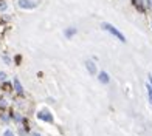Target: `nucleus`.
Listing matches in <instances>:
<instances>
[{"mask_svg":"<svg viewBox=\"0 0 152 136\" xmlns=\"http://www.w3.org/2000/svg\"><path fill=\"white\" fill-rule=\"evenodd\" d=\"M101 28H102V30H106V31H109L110 34H112V36H115L116 39H120L121 42H126V37L123 36V33H120L113 25H110V23H106V22H104V23L101 25Z\"/></svg>","mask_w":152,"mask_h":136,"instance_id":"nucleus-1","label":"nucleus"},{"mask_svg":"<svg viewBox=\"0 0 152 136\" xmlns=\"http://www.w3.org/2000/svg\"><path fill=\"white\" fill-rule=\"evenodd\" d=\"M36 5L37 3L34 0H19V6L23 9H33V8H36Z\"/></svg>","mask_w":152,"mask_h":136,"instance_id":"nucleus-2","label":"nucleus"},{"mask_svg":"<svg viewBox=\"0 0 152 136\" xmlns=\"http://www.w3.org/2000/svg\"><path fill=\"white\" fill-rule=\"evenodd\" d=\"M37 119H40V121H47V122H53L51 113H48V111H45V110H42V111H39V113H37Z\"/></svg>","mask_w":152,"mask_h":136,"instance_id":"nucleus-3","label":"nucleus"},{"mask_svg":"<svg viewBox=\"0 0 152 136\" xmlns=\"http://www.w3.org/2000/svg\"><path fill=\"white\" fill-rule=\"evenodd\" d=\"M98 80H99L101 84H109L110 77H109V74H107L106 71H101V73L98 74Z\"/></svg>","mask_w":152,"mask_h":136,"instance_id":"nucleus-4","label":"nucleus"},{"mask_svg":"<svg viewBox=\"0 0 152 136\" xmlns=\"http://www.w3.org/2000/svg\"><path fill=\"white\" fill-rule=\"evenodd\" d=\"M12 85H14V90H16L19 94H23V88H22V84L19 82V79H17V77H14V79H12Z\"/></svg>","mask_w":152,"mask_h":136,"instance_id":"nucleus-5","label":"nucleus"},{"mask_svg":"<svg viewBox=\"0 0 152 136\" xmlns=\"http://www.w3.org/2000/svg\"><path fill=\"white\" fill-rule=\"evenodd\" d=\"M86 68L88 70L90 74H96V65L92 62V60H87V62H86Z\"/></svg>","mask_w":152,"mask_h":136,"instance_id":"nucleus-6","label":"nucleus"},{"mask_svg":"<svg viewBox=\"0 0 152 136\" xmlns=\"http://www.w3.org/2000/svg\"><path fill=\"white\" fill-rule=\"evenodd\" d=\"M73 34H76V26H72V28H67V30H65V36H67L68 39H70Z\"/></svg>","mask_w":152,"mask_h":136,"instance_id":"nucleus-7","label":"nucleus"},{"mask_svg":"<svg viewBox=\"0 0 152 136\" xmlns=\"http://www.w3.org/2000/svg\"><path fill=\"white\" fill-rule=\"evenodd\" d=\"M146 88H148V98H149V102H151V105H152V85L148 84Z\"/></svg>","mask_w":152,"mask_h":136,"instance_id":"nucleus-8","label":"nucleus"},{"mask_svg":"<svg viewBox=\"0 0 152 136\" xmlns=\"http://www.w3.org/2000/svg\"><path fill=\"white\" fill-rule=\"evenodd\" d=\"M6 8H8V3L5 0H0V11H5Z\"/></svg>","mask_w":152,"mask_h":136,"instance_id":"nucleus-9","label":"nucleus"},{"mask_svg":"<svg viewBox=\"0 0 152 136\" xmlns=\"http://www.w3.org/2000/svg\"><path fill=\"white\" fill-rule=\"evenodd\" d=\"M134 3H135L140 9H143V0H134Z\"/></svg>","mask_w":152,"mask_h":136,"instance_id":"nucleus-10","label":"nucleus"},{"mask_svg":"<svg viewBox=\"0 0 152 136\" xmlns=\"http://www.w3.org/2000/svg\"><path fill=\"white\" fill-rule=\"evenodd\" d=\"M6 80V74L3 71H0V82H5Z\"/></svg>","mask_w":152,"mask_h":136,"instance_id":"nucleus-11","label":"nucleus"},{"mask_svg":"<svg viewBox=\"0 0 152 136\" xmlns=\"http://www.w3.org/2000/svg\"><path fill=\"white\" fill-rule=\"evenodd\" d=\"M3 136H14V133H12L11 130H5V133H3Z\"/></svg>","mask_w":152,"mask_h":136,"instance_id":"nucleus-12","label":"nucleus"},{"mask_svg":"<svg viewBox=\"0 0 152 136\" xmlns=\"http://www.w3.org/2000/svg\"><path fill=\"white\" fill-rule=\"evenodd\" d=\"M146 5H148L149 9H152V0H146Z\"/></svg>","mask_w":152,"mask_h":136,"instance_id":"nucleus-13","label":"nucleus"},{"mask_svg":"<svg viewBox=\"0 0 152 136\" xmlns=\"http://www.w3.org/2000/svg\"><path fill=\"white\" fill-rule=\"evenodd\" d=\"M14 119H16L17 122H19V121H22V118H20V116H19V114H14Z\"/></svg>","mask_w":152,"mask_h":136,"instance_id":"nucleus-14","label":"nucleus"},{"mask_svg":"<svg viewBox=\"0 0 152 136\" xmlns=\"http://www.w3.org/2000/svg\"><path fill=\"white\" fill-rule=\"evenodd\" d=\"M149 84L152 85V76H149Z\"/></svg>","mask_w":152,"mask_h":136,"instance_id":"nucleus-15","label":"nucleus"},{"mask_svg":"<svg viewBox=\"0 0 152 136\" xmlns=\"http://www.w3.org/2000/svg\"><path fill=\"white\" fill-rule=\"evenodd\" d=\"M31 136H40V135H39V133H33Z\"/></svg>","mask_w":152,"mask_h":136,"instance_id":"nucleus-16","label":"nucleus"}]
</instances>
